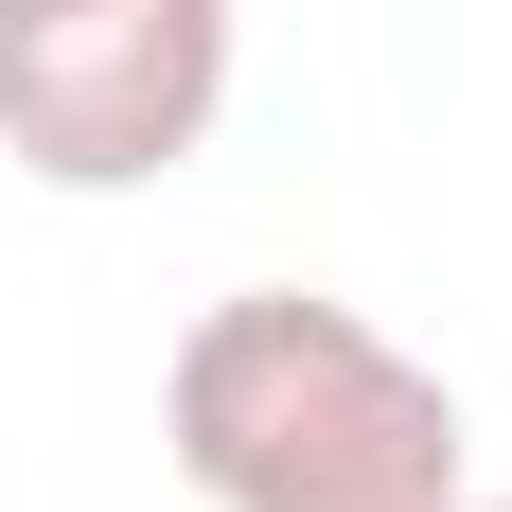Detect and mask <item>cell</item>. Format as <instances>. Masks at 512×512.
Here are the masks:
<instances>
[{"instance_id": "1", "label": "cell", "mask_w": 512, "mask_h": 512, "mask_svg": "<svg viewBox=\"0 0 512 512\" xmlns=\"http://www.w3.org/2000/svg\"><path fill=\"white\" fill-rule=\"evenodd\" d=\"M159 442L212 512H460V389L318 283H248L159 354Z\"/></svg>"}, {"instance_id": "2", "label": "cell", "mask_w": 512, "mask_h": 512, "mask_svg": "<svg viewBox=\"0 0 512 512\" xmlns=\"http://www.w3.org/2000/svg\"><path fill=\"white\" fill-rule=\"evenodd\" d=\"M230 106V0H0V159L53 195H142Z\"/></svg>"}, {"instance_id": "3", "label": "cell", "mask_w": 512, "mask_h": 512, "mask_svg": "<svg viewBox=\"0 0 512 512\" xmlns=\"http://www.w3.org/2000/svg\"><path fill=\"white\" fill-rule=\"evenodd\" d=\"M460 512H512V495H460Z\"/></svg>"}]
</instances>
